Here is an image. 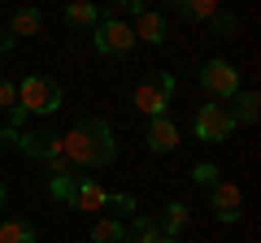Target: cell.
Wrapping results in <instances>:
<instances>
[{
  "mask_svg": "<svg viewBox=\"0 0 261 243\" xmlns=\"http://www.w3.org/2000/svg\"><path fill=\"white\" fill-rule=\"evenodd\" d=\"M192 183H196V187H214V183H222V178H218V165H214V161L192 165Z\"/></svg>",
  "mask_w": 261,
  "mask_h": 243,
  "instance_id": "cell-20",
  "label": "cell"
},
{
  "mask_svg": "<svg viewBox=\"0 0 261 243\" xmlns=\"http://www.w3.org/2000/svg\"><path fill=\"white\" fill-rule=\"evenodd\" d=\"M74 187H79L74 174H48V191H53V200H61V204H74Z\"/></svg>",
  "mask_w": 261,
  "mask_h": 243,
  "instance_id": "cell-15",
  "label": "cell"
},
{
  "mask_svg": "<svg viewBox=\"0 0 261 243\" xmlns=\"http://www.w3.org/2000/svg\"><path fill=\"white\" fill-rule=\"evenodd\" d=\"M231 117H235V126H252V122L261 117V96L257 92H240V96H235Z\"/></svg>",
  "mask_w": 261,
  "mask_h": 243,
  "instance_id": "cell-12",
  "label": "cell"
},
{
  "mask_svg": "<svg viewBox=\"0 0 261 243\" xmlns=\"http://www.w3.org/2000/svg\"><path fill=\"white\" fill-rule=\"evenodd\" d=\"M170 96H174V74H157V78H148V83H140L130 92V104H135L144 117H166Z\"/></svg>",
  "mask_w": 261,
  "mask_h": 243,
  "instance_id": "cell-4",
  "label": "cell"
},
{
  "mask_svg": "<svg viewBox=\"0 0 261 243\" xmlns=\"http://www.w3.org/2000/svg\"><path fill=\"white\" fill-rule=\"evenodd\" d=\"M0 243H35L31 222H0Z\"/></svg>",
  "mask_w": 261,
  "mask_h": 243,
  "instance_id": "cell-16",
  "label": "cell"
},
{
  "mask_svg": "<svg viewBox=\"0 0 261 243\" xmlns=\"http://www.w3.org/2000/svg\"><path fill=\"white\" fill-rule=\"evenodd\" d=\"M18 113H39V117H48V113L61 109V83L57 78H44V74H31L18 83V104H13Z\"/></svg>",
  "mask_w": 261,
  "mask_h": 243,
  "instance_id": "cell-2",
  "label": "cell"
},
{
  "mask_svg": "<svg viewBox=\"0 0 261 243\" xmlns=\"http://www.w3.org/2000/svg\"><path fill=\"white\" fill-rule=\"evenodd\" d=\"M65 22H74V26H100V9L96 5H70Z\"/></svg>",
  "mask_w": 261,
  "mask_h": 243,
  "instance_id": "cell-18",
  "label": "cell"
},
{
  "mask_svg": "<svg viewBox=\"0 0 261 243\" xmlns=\"http://www.w3.org/2000/svg\"><path fill=\"white\" fill-rule=\"evenodd\" d=\"M130 31H135V39H144V44H166V35H170V31H166V18L152 13V9H144L140 22H135Z\"/></svg>",
  "mask_w": 261,
  "mask_h": 243,
  "instance_id": "cell-9",
  "label": "cell"
},
{
  "mask_svg": "<svg viewBox=\"0 0 261 243\" xmlns=\"http://www.w3.org/2000/svg\"><path fill=\"white\" fill-rule=\"evenodd\" d=\"M200 87H205L214 100H235L240 96V70L226 61V56H214L200 66Z\"/></svg>",
  "mask_w": 261,
  "mask_h": 243,
  "instance_id": "cell-5",
  "label": "cell"
},
{
  "mask_svg": "<svg viewBox=\"0 0 261 243\" xmlns=\"http://www.w3.org/2000/svg\"><path fill=\"white\" fill-rule=\"evenodd\" d=\"M244 196H240V187H235V183H214V187H209V208H214V217L218 222H240V213H244Z\"/></svg>",
  "mask_w": 261,
  "mask_h": 243,
  "instance_id": "cell-7",
  "label": "cell"
},
{
  "mask_svg": "<svg viewBox=\"0 0 261 243\" xmlns=\"http://www.w3.org/2000/svg\"><path fill=\"white\" fill-rule=\"evenodd\" d=\"M144 139H148V148L152 152H174L178 143V126L170 117H148V126H144Z\"/></svg>",
  "mask_w": 261,
  "mask_h": 243,
  "instance_id": "cell-8",
  "label": "cell"
},
{
  "mask_svg": "<svg viewBox=\"0 0 261 243\" xmlns=\"http://www.w3.org/2000/svg\"><path fill=\"white\" fill-rule=\"evenodd\" d=\"M122 13H135V18H140V13H144V0H118V5L109 9V18H122Z\"/></svg>",
  "mask_w": 261,
  "mask_h": 243,
  "instance_id": "cell-22",
  "label": "cell"
},
{
  "mask_svg": "<svg viewBox=\"0 0 261 243\" xmlns=\"http://www.w3.org/2000/svg\"><path fill=\"white\" fill-rule=\"evenodd\" d=\"M178 13H183V18H192V22H209L218 13V5L214 0H183V5H178Z\"/></svg>",
  "mask_w": 261,
  "mask_h": 243,
  "instance_id": "cell-17",
  "label": "cell"
},
{
  "mask_svg": "<svg viewBox=\"0 0 261 243\" xmlns=\"http://www.w3.org/2000/svg\"><path fill=\"white\" fill-rule=\"evenodd\" d=\"M157 239H161L157 222H152V217H135V234H130L126 243H157Z\"/></svg>",
  "mask_w": 261,
  "mask_h": 243,
  "instance_id": "cell-19",
  "label": "cell"
},
{
  "mask_svg": "<svg viewBox=\"0 0 261 243\" xmlns=\"http://www.w3.org/2000/svg\"><path fill=\"white\" fill-rule=\"evenodd\" d=\"M39 26H44V13H39V9H18V13H13L9 35H13V39H22V35H39Z\"/></svg>",
  "mask_w": 261,
  "mask_h": 243,
  "instance_id": "cell-14",
  "label": "cell"
},
{
  "mask_svg": "<svg viewBox=\"0 0 261 243\" xmlns=\"http://www.w3.org/2000/svg\"><path fill=\"white\" fill-rule=\"evenodd\" d=\"M9 48H13V35H0V56L9 52Z\"/></svg>",
  "mask_w": 261,
  "mask_h": 243,
  "instance_id": "cell-25",
  "label": "cell"
},
{
  "mask_svg": "<svg viewBox=\"0 0 261 243\" xmlns=\"http://www.w3.org/2000/svg\"><path fill=\"white\" fill-rule=\"evenodd\" d=\"M130 230L122 222H113V217H100V222L92 226V243H126Z\"/></svg>",
  "mask_w": 261,
  "mask_h": 243,
  "instance_id": "cell-13",
  "label": "cell"
},
{
  "mask_svg": "<svg viewBox=\"0 0 261 243\" xmlns=\"http://www.w3.org/2000/svg\"><path fill=\"white\" fill-rule=\"evenodd\" d=\"M113 126L105 117H83L74 122L70 131L61 135V157L70 165H83V169H96V165H109L113 161Z\"/></svg>",
  "mask_w": 261,
  "mask_h": 243,
  "instance_id": "cell-1",
  "label": "cell"
},
{
  "mask_svg": "<svg viewBox=\"0 0 261 243\" xmlns=\"http://www.w3.org/2000/svg\"><path fill=\"white\" fill-rule=\"evenodd\" d=\"M209 22H214V31H222V35H231V31L240 26V22H235V13H222V9H218V13H214Z\"/></svg>",
  "mask_w": 261,
  "mask_h": 243,
  "instance_id": "cell-23",
  "label": "cell"
},
{
  "mask_svg": "<svg viewBox=\"0 0 261 243\" xmlns=\"http://www.w3.org/2000/svg\"><path fill=\"white\" fill-rule=\"evenodd\" d=\"M5 200H9V187H5V183H0V208H5Z\"/></svg>",
  "mask_w": 261,
  "mask_h": 243,
  "instance_id": "cell-26",
  "label": "cell"
},
{
  "mask_svg": "<svg viewBox=\"0 0 261 243\" xmlns=\"http://www.w3.org/2000/svg\"><path fill=\"white\" fill-rule=\"evenodd\" d=\"M109 204V191L100 187V183H92V178H83L74 187V208H87V213H96V208Z\"/></svg>",
  "mask_w": 261,
  "mask_h": 243,
  "instance_id": "cell-10",
  "label": "cell"
},
{
  "mask_svg": "<svg viewBox=\"0 0 261 243\" xmlns=\"http://www.w3.org/2000/svg\"><path fill=\"white\" fill-rule=\"evenodd\" d=\"M109 204H118L122 213H135V196H109Z\"/></svg>",
  "mask_w": 261,
  "mask_h": 243,
  "instance_id": "cell-24",
  "label": "cell"
},
{
  "mask_svg": "<svg viewBox=\"0 0 261 243\" xmlns=\"http://www.w3.org/2000/svg\"><path fill=\"white\" fill-rule=\"evenodd\" d=\"M192 131L200 143H226L235 135V117H231L226 104H200L196 117H192Z\"/></svg>",
  "mask_w": 261,
  "mask_h": 243,
  "instance_id": "cell-3",
  "label": "cell"
},
{
  "mask_svg": "<svg viewBox=\"0 0 261 243\" xmlns=\"http://www.w3.org/2000/svg\"><path fill=\"white\" fill-rule=\"evenodd\" d=\"M157 243H178V239H166V234H161V239H157Z\"/></svg>",
  "mask_w": 261,
  "mask_h": 243,
  "instance_id": "cell-27",
  "label": "cell"
},
{
  "mask_svg": "<svg viewBox=\"0 0 261 243\" xmlns=\"http://www.w3.org/2000/svg\"><path fill=\"white\" fill-rule=\"evenodd\" d=\"M187 222H192V213H187V204H183V200H174V204H166V217L157 222V230L166 234V239H178Z\"/></svg>",
  "mask_w": 261,
  "mask_h": 243,
  "instance_id": "cell-11",
  "label": "cell"
},
{
  "mask_svg": "<svg viewBox=\"0 0 261 243\" xmlns=\"http://www.w3.org/2000/svg\"><path fill=\"white\" fill-rule=\"evenodd\" d=\"M92 39H96V52H100V56H122V52L135 48V31H130L122 18H105L100 26H96Z\"/></svg>",
  "mask_w": 261,
  "mask_h": 243,
  "instance_id": "cell-6",
  "label": "cell"
},
{
  "mask_svg": "<svg viewBox=\"0 0 261 243\" xmlns=\"http://www.w3.org/2000/svg\"><path fill=\"white\" fill-rule=\"evenodd\" d=\"M13 104H18V83L0 78V109H9V113H13Z\"/></svg>",
  "mask_w": 261,
  "mask_h": 243,
  "instance_id": "cell-21",
  "label": "cell"
}]
</instances>
